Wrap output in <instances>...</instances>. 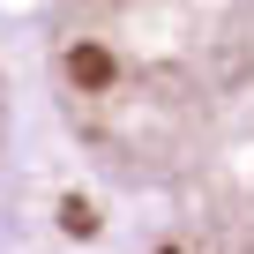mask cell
Instances as JSON below:
<instances>
[{
  "mask_svg": "<svg viewBox=\"0 0 254 254\" xmlns=\"http://www.w3.org/2000/svg\"><path fill=\"white\" fill-rule=\"evenodd\" d=\"M38 82L150 254H254V0H45Z\"/></svg>",
  "mask_w": 254,
  "mask_h": 254,
  "instance_id": "obj_1",
  "label": "cell"
},
{
  "mask_svg": "<svg viewBox=\"0 0 254 254\" xmlns=\"http://www.w3.org/2000/svg\"><path fill=\"white\" fill-rule=\"evenodd\" d=\"M8 142H15V75H8V53H0V172H8Z\"/></svg>",
  "mask_w": 254,
  "mask_h": 254,
  "instance_id": "obj_2",
  "label": "cell"
}]
</instances>
